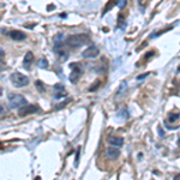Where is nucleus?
Listing matches in <instances>:
<instances>
[{"mask_svg": "<svg viewBox=\"0 0 180 180\" xmlns=\"http://www.w3.org/2000/svg\"><path fill=\"white\" fill-rule=\"evenodd\" d=\"M79 155H81V147H78L77 150H76V160H75V166L76 167L79 163Z\"/></svg>", "mask_w": 180, "mask_h": 180, "instance_id": "nucleus-17", "label": "nucleus"}, {"mask_svg": "<svg viewBox=\"0 0 180 180\" xmlns=\"http://www.w3.org/2000/svg\"><path fill=\"white\" fill-rule=\"evenodd\" d=\"M10 81L16 88H24L29 84V78L21 72H13L10 77Z\"/></svg>", "mask_w": 180, "mask_h": 180, "instance_id": "nucleus-3", "label": "nucleus"}, {"mask_svg": "<svg viewBox=\"0 0 180 180\" xmlns=\"http://www.w3.org/2000/svg\"><path fill=\"white\" fill-rule=\"evenodd\" d=\"M90 41L89 36L85 34H77V35H70L69 37L65 39V43L70 48H79L83 44Z\"/></svg>", "mask_w": 180, "mask_h": 180, "instance_id": "nucleus-1", "label": "nucleus"}, {"mask_svg": "<svg viewBox=\"0 0 180 180\" xmlns=\"http://www.w3.org/2000/svg\"><path fill=\"white\" fill-rule=\"evenodd\" d=\"M106 156L111 160H117L119 156H120V150L117 149V148H107L106 149Z\"/></svg>", "mask_w": 180, "mask_h": 180, "instance_id": "nucleus-8", "label": "nucleus"}, {"mask_svg": "<svg viewBox=\"0 0 180 180\" xmlns=\"http://www.w3.org/2000/svg\"><path fill=\"white\" fill-rule=\"evenodd\" d=\"M65 96H66V91L65 90H59V91H56V94H54V97H56V100H59V98Z\"/></svg>", "mask_w": 180, "mask_h": 180, "instance_id": "nucleus-16", "label": "nucleus"}, {"mask_svg": "<svg viewBox=\"0 0 180 180\" xmlns=\"http://www.w3.org/2000/svg\"><path fill=\"white\" fill-rule=\"evenodd\" d=\"M4 113H5V109H4V107H2V106H0V115H1V114H4Z\"/></svg>", "mask_w": 180, "mask_h": 180, "instance_id": "nucleus-24", "label": "nucleus"}, {"mask_svg": "<svg viewBox=\"0 0 180 180\" xmlns=\"http://www.w3.org/2000/svg\"><path fill=\"white\" fill-rule=\"evenodd\" d=\"M54 7H56V6H54L53 4H51V5H48V7H47V10H48V11H52V10H54Z\"/></svg>", "mask_w": 180, "mask_h": 180, "instance_id": "nucleus-22", "label": "nucleus"}, {"mask_svg": "<svg viewBox=\"0 0 180 180\" xmlns=\"http://www.w3.org/2000/svg\"><path fill=\"white\" fill-rule=\"evenodd\" d=\"M6 67H7V64L5 61V52L2 49H0V72L6 70Z\"/></svg>", "mask_w": 180, "mask_h": 180, "instance_id": "nucleus-11", "label": "nucleus"}, {"mask_svg": "<svg viewBox=\"0 0 180 180\" xmlns=\"http://www.w3.org/2000/svg\"><path fill=\"white\" fill-rule=\"evenodd\" d=\"M114 5H118V0H111V1H109V2H108V4L106 5V9L103 10L102 14L107 13V12H108V11L111 10V9L113 7V6H114Z\"/></svg>", "mask_w": 180, "mask_h": 180, "instance_id": "nucleus-12", "label": "nucleus"}, {"mask_svg": "<svg viewBox=\"0 0 180 180\" xmlns=\"http://www.w3.org/2000/svg\"><path fill=\"white\" fill-rule=\"evenodd\" d=\"M179 144H180V138H179Z\"/></svg>", "mask_w": 180, "mask_h": 180, "instance_id": "nucleus-28", "label": "nucleus"}, {"mask_svg": "<svg viewBox=\"0 0 180 180\" xmlns=\"http://www.w3.org/2000/svg\"><path fill=\"white\" fill-rule=\"evenodd\" d=\"M149 76V73H144V75H140V76H138L137 77V81H140V79H144L145 77H148Z\"/></svg>", "mask_w": 180, "mask_h": 180, "instance_id": "nucleus-20", "label": "nucleus"}, {"mask_svg": "<svg viewBox=\"0 0 180 180\" xmlns=\"http://www.w3.org/2000/svg\"><path fill=\"white\" fill-rule=\"evenodd\" d=\"M40 111V108H39V106H36V105H25V106H23V107H21L19 108V112H18V115L19 117H27L29 114H34V113H36V112Z\"/></svg>", "mask_w": 180, "mask_h": 180, "instance_id": "nucleus-5", "label": "nucleus"}, {"mask_svg": "<svg viewBox=\"0 0 180 180\" xmlns=\"http://www.w3.org/2000/svg\"><path fill=\"white\" fill-rule=\"evenodd\" d=\"M70 67L72 69V72H71V75H70L69 79L72 83H76V82L81 78V76H82V72H83L82 66H81L79 63H72V64L70 65Z\"/></svg>", "mask_w": 180, "mask_h": 180, "instance_id": "nucleus-4", "label": "nucleus"}, {"mask_svg": "<svg viewBox=\"0 0 180 180\" xmlns=\"http://www.w3.org/2000/svg\"><path fill=\"white\" fill-rule=\"evenodd\" d=\"M54 89H56V91H59V90H65V86H64V84L58 83V84L54 85Z\"/></svg>", "mask_w": 180, "mask_h": 180, "instance_id": "nucleus-18", "label": "nucleus"}, {"mask_svg": "<svg viewBox=\"0 0 180 180\" xmlns=\"http://www.w3.org/2000/svg\"><path fill=\"white\" fill-rule=\"evenodd\" d=\"M179 118H180V113H173V112H170L169 115H168V120H169L170 123H174V121L178 120Z\"/></svg>", "mask_w": 180, "mask_h": 180, "instance_id": "nucleus-13", "label": "nucleus"}, {"mask_svg": "<svg viewBox=\"0 0 180 180\" xmlns=\"http://www.w3.org/2000/svg\"><path fill=\"white\" fill-rule=\"evenodd\" d=\"M66 17H67V14H66V13H61V14H60V18H66Z\"/></svg>", "mask_w": 180, "mask_h": 180, "instance_id": "nucleus-25", "label": "nucleus"}, {"mask_svg": "<svg viewBox=\"0 0 180 180\" xmlns=\"http://www.w3.org/2000/svg\"><path fill=\"white\" fill-rule=\"evenodd\" d=\"M0 19H1V17H0Z\"/></svg>", "mask_w": 180, "mask_h": 180, "instance_id": "nucleus-29", "label": "nucleus"}, {"mask_svg": "<svg viewBox=\"0 0 180 180\" xmlns=\"http://www.w3.org/2000/svg\"><path fill=\"white\" fill-rule=\"evenodd\" d=\"M1 95H2V89L0 88V96H1Z\"/></svg>", "mask_w": 180, "mask_h": 180, "instance_id": "nucleus-27", "label": "nucleus"}, {"mask_svg": "<svg viewBox=\"0 0 180 180\" xmlns=\"http://www.w3.org/2000/svg\"><path fill=\"white\" fill-rule=\"evenodd\" d=\"M35 86H36V89L40 91V93H44L46 91V88H44V85L42 83L41 81H36L35 82Z\"/></svg>", "mask_w": 180, "mask_h": 180, "instance_id": "nucleus-15", "label": "nucleus"}, {"mask_svg": "<svg viewBox=\"0 0 180 180\" xmlns=\"http://www.w3.org/2000/svg\"><path fill=\"white\" fill-rule=\"evenodd\" d=\"M174 179H180V174H178V175H175V178Z\"/></svg>", "mask_w": 180, "mask_h": 180, "instance_id": "nucleus-26", "label": "nucleus"}, {"mask_svg": "<svg viewBox=\"0 0 180 180\" xmlns=\"http://www.w3.org/2000/svg\"><path fill=\"white\" fill-rule=\"evenodd\" d=\"M7 35L14 41H23V40L27 39V35L21 30H11V31L7 33Z\"/></svg>", "mask_w": 180, "mask_h": 180, "instance_id": "nucleus-7", "label": "nucleus"}, {"mask_svg": "<svg viewBox=\"0 0 180 180\" xmlns=\"http://www.w3.org/2000/svg\"><path fill=\"white\" fill-rule=\"evenodd\" d=\"M98 85H100V81H97L96 84H95V85H93V86H90V88H89V90H90V91H93V90H96V89H97V86H98Z\"/></svg>", "mask_w": 180, "mask_h": 180, "instance_id": "nucleus-19", "label": "nucleus"}, {"mask_svg": "<svg viewBox=\"0 0 180 180\" xmlns=\"http://www.w3.org/2000/svg\"><path fill=\"white\" fill-rule=\"evenodd\" d=\"M98 54H100L98 48H97L96 46L93 44V46L88 47L86 49H84L83 53H82V56H83L84 59H94V58H96Z\"/></svg>", "mask_w": 180, "mask_h": 180, "instance_id": "nucleus-6", "label": "nucleus"}, {"mask_svg": "<svg viewBox=\"0 0 180 180\" xmlns=\"http://www.w3.org/2000/svg\"><path fill=\"white\" fill-rule=\"evenodd\" d=\"M159 131H160V132H159V133H160V136H162V137H163V136H165V132H163V130H162V128H160Z\"/></svg>", "mask_w": 180, "mask_h": 180, "instance_id": "nucleus-23", "label": "nucleus"}, {"mask_svg": "<svg viewBox=\"0 0 180 180\" xmlns=\"http://www.w3.org/2000/svg\"><path fill=\"white\" fill-rule=\"evenodd\" d=\"M37 66H39L40 69H47V67H48V61H47V59H46V58H41V59L39 60V63H37Z\"/></svg>", "mask_w": 180, "mask_h": 180, "instance_id": "nucleus-14", "label": "nucleus"}, {"mask_svg": "<svg viewBox=\"0 0 180 180\" xmlns=\"http://www.w3.org/2000/svg\"><path fill=\"white\" fill-rule=\"evenodd\" d=\"M125 4H126V0H121V2H120V4L118 5V6H119L120 9H123V7L125 6Z\"/></svg>", "mask_w": 180, "mask_h": 180, "instance_id": "nucleus-21", "label": "nucleus"}, {"mask_svg": "<svg viewBox=\"0 0 180 180\" xmlns=\"http://www.w3.org/2000/svg\"><path fill=\"white\" fill-rule=\"evenodd\" d=\"M7 100H9V106L12 109L21 108V107L25 106L27 102H28L25 97L23 96V95H19V94H9L7 95Z\"/></svg>", "mask_w": 180, "mask_h": 180, "instance_id": "nucleus-2", "label": "nucleus"}, {"mask_svg": "<svg viewBox=\"0 0 180 180\" xmlns=\"http://www.w3.org/2000/svg\"><path fill=\"white\" fill-rule=\"evenodd\" d=\"M108 142L111 143L113 147H121L124 144V139L121 137H115V136H109Z\"/></svg>", "mask_w": 180, "mask_h": 180, "instance_id": "nucleus-10", "label": "nucleus"}, {"mask_svg": "<svg viewBox=\"0 0 180 180\" xmlns=\"http://www.w3.org/2000/svg\"><path fill=\"white\" fill-rule=\"evenodd\" d=\"M34 61V54L33 52H27V54L24 56V60H23V66L25 70H30L31 69V64Z\"/></svg>", "mask_w": 180, "mask_h": 180, "instance_id": "nucleus-9", "label": "nucleus"}]
</instances>
